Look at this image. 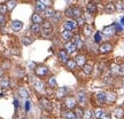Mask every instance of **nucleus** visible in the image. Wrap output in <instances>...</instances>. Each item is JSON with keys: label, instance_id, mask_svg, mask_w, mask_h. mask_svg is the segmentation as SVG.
Returning <instances> with one entry per match:
<instances>
[{"label": "nucleus", "instance_id": "obj_40", "mask_svg": "<svg viewBox=\"0 0 124 119\" xmlns=\"http://www.w3.org/2000/svg\"><path fill=\"white\" fill-rule=\"evenodd\" d=\"M31 42H32V39H31V38H29V37H23V38H22V44L23 45L28 46V45H30Z\"/></svg>", "mask_w": 124, "mask_h": 119}, {"label": "nucleus", "instance_id": "obj_34", "mask_svg": "<svg viewBox=\"0 0 124 119\" xmlns=\"http://www.w3.org/2000/svg\"><path fill=\"white\" fill-rule=\"evenodd\" d=\"M114 115H115L116 118H122V116H123V109L122 108H116L115 111H114Z\"/></svg>", "mask_w": 124, "mask_h": 119}, {"label": "nucleus", "instance_id": "obj_20", "mask_svg": "<svg viewBox=\"0 0 124 119\" xmlns=\"http://www.w3.org/2000/svg\"><path fill=\"white\" fill-rule=\"evenodd\" d=\"M43 15H44V17L46 18H53V16L55 15V12H54V9L52 7H47V8L45 9L44 12H43Z\"/></svg>", "mask_w": 124, "mask_h": 119}, {"label": "nucleus", "instance_id": "obj_5", "mask_svg": "<svg viewBox=\"0 0 124 119\" xmlns=\"http://www.w3.org/2000/svg\"><path fill=\"white\" fill-rule=\"evenodd\" d=\"M63 28H64V30H67V31H72L75 30L76 28H77V23H76V21L75 20H67L66 22L63 23Z\"/></svg>", "mask_w": 124, "mask_h": 119}, {"label": "nucleus", "instance_id": "obj_11", "mask_svg": "<svg viewBox=\"0 0 124 119\" xmlns=\"http://www.w3.org/2000/svg\"><path fill=\"white\" fill-rule=\"evenodd\" d=\"M75 63L77 66H79V68H83V66L86 64V56L83 55V54H79V55H77L75 58Z\"/></svg>", "mask_w": 124, "mask_h": 119}, {"label": "nucleus", "instance_id": "obj_22", "mask_svg": "<svg viewBox=\"0 0 124 119\" xmlns=\"http://www.w3.org/2000/svg\"><path fill=\"white\" fill-rule=\"evenodd\" d=\"M116 101V94L113 92H107L106 93V102L109 103H114Z\"/></svg>", "mask_w": 124, "mask_h": 119}, {"label": "nucleus", "instance_id": "obj_29", "mask_svg": "<svg viewBox=\"0 0 124 119\" xmlns=\"http://www.w3.org/2000/svg\"><path fill=\"white\" fill-rule=\"evenodd\" d=\"M66 65H67V69L70 71H75L76 68H77V65H76V63H75V60H69L66 63Z\"/></svg>", "mask_w": 124, "mask_h": 119}, {"label": "nucleus", "instance_id": "obj_39", "mask_svg": "<svg viewBox=\"0 0 124 119\" xmlns=\"http://www.w3.org/2000/svg\"><path fill=\"white\" fill-rule=\"evenodd\" d=\"M7 6H6V4H0V14L1 15H5V14L7 13Z\"/></svg>", "mask_w": 124, "mask_h": 119}, {"label": "nucleus", "instance_id": "obj_13", "mask_svg": "<svg viewBox=\"0 0 124 119\" xmlns=\"http://www.w3.org/2000/svg\"><path fill=\"white\" fill-rule=\"evenodd\" d=\"M103 35H106V37H111V35H115V27H114V24H111V25H108V27H106L105 29H103Z\"/></svg>", "mask_w": 124, "mask_h": 119}, {"label": "nucleus", "instance_id": "obj_7", "mask_svg": "<svg viewBox=\"0 0 124 119\" xmlns=\"http://www.w3.org/2000/svg\"><path fill=\"white\" fill-rule=\"evenodd\" d=\"M71 42L76 46V48H82L83 47V44H84V41H83V39H82V37H80L79 35H74V37H72V39H71Z\"/></svg>", "mask_w": 124, "mask_h": 119}, {"label": "nucleus", "instance_id": "obj_43", "mask_svg": "<svg viewBox=\"0 0 124 119\" xmlns=\"http://www.w3.org/2000/svg\"><path fill=\"white\" fill-rule=\"evenodd\" d=\"M8 86H9V81H8V79L4 78V79L1 80V87H4V88H7Z\"/></svg>", "mask_w": 124, "mask_h": 119}, {"label": "nucleus", "instance_id": "obj_14", "mask_svg": "<svg viewBox=\"0 0 124 119\" xmlns=\"http://www.w3.org/2000/svg\"><path fill=\"white\" fill-rule=\"evenodd\" d=\"M33 87H35V89L37 91V92H39V93H41V92H44L45 91V85L41 80L36 79L35 81H33Z\"/></svg>", "mask_w": 124, "mask_h": 119}, {"label": "nucleus", "instance_id": "obj_16", "mask_svg": "<svg viewBox=\"0 0 124 119\" xmlns=\"http://www.w3.org/2000/svg\"><path fill=\"white\" fill-rule=\"evenodd\" d=\"M67 92H68L67 87L58 88L55 92V96H56V98H64V97H67Z\"/></svg>", "mask_w": 124, "mask_h": 119}, {"label": "nucleus", "instance_id": "obj_30", "mask_svg": "<svg viewBox=\"0 0 124 119\" xmlns=\"http://www.w3.org/2000/svg\"><path fill=\"white\" fill-rule=\"evenodd\" d=\"M75 116L76 118H83V115H84V110H83V108L82 106H76L75 108Z\"/></svg>", "mask_w": 124, "mask_h": 119}, {"label": "nucleus", "instance_id": "obj_6", "mask_svg": "<svg viewBox=\"0 0 124 119\" xmlns=\"http://www.w3.org/2000/svg\"><path fill=\"white\" fill-rule=\"evenodd\" d=\"M94 98H95V101H97L98 104H105L106 103V93L103 92H99V93H95L94 94Z\"/></svg>", "mask_w": 124, "mask_h": 119}, {"label": "nucleus", "instance_id": "obj_19", "mask_svg": "<svg viewBox=\"0 0 124 119\" xmlns=\"http://www.w3.org/2000/svg\"><path fill=\"white\" fill-rule=\"evenodd\" d=\"M61 37H62V39L67 40V41H71L72 37H74V32H71V31H67V30H63V31L61 32Z\"/></svg>", "mask_w": 124, "mask_h": 119}, {"label": "nucleus", "instance_id": "obj_38", "mask_svg": "<svg viewBox=\"0 0 124 119\" xmlns=\"http://www.w3.org/2000/svg\"><path fill=\"white\" fill-rule=\"evenodd\" d=\"M76 23H77V27H84L85 24V18L82 16V17H79V18H77L76 20Z\"/></svg>", "mask_w": 124, "mask_h": 119}, {"label": "nucleus", "instance_id": "obj_17", "mask_svg": "<svg viewBox=\"0 0 124 119\" xmlns=\"http://www.w3.org/2000/svg\"><path fill=\"white\" fill-rule=\"evenodd\" d=\"M23 28V22L22 21H18V20H15V21H13L12 22V29H13V31H15V32H18V31H21Z\"/></svg>", "mask_w": 124, "mask_h": 119}, {"label": "nucleus", "instance_id": "obj_45", "mask_svg": "<svg viewBox=\"0 0 124 119\" xmlns=\"http://www.w3.org/2000/svg\"><path fill=\"white\" fill-rule=\"evenodd\" d=\"M114 27H115V30L118 31V32H122V31H123V27L121 25L120 23H114Z\"/></svg>", "mask_w": 124, "mask_h": 119}, {"label": "nucleus", "instance_id": "obj_50", "mask_svg": "<svg viewBox=\"0 0 124 119\" xmlns=\"http://www.w3.org/2000/svg\"><path fill=\"white\" fill-rule=\"evenodd\" d=\"M14 106H15V109H17V108H18V101H17V98H15V100H14Z\"/></svg>", "mask_w": 124, "mask_h": 119}, {"label": "nucleus", "instance_id": "obj_15", "mask_svg": "<svg viewBox=\"0 0 124 119\" xmlns=\"http://www.w3.org/2000/svg\"><path fill=\"white\" fill-rule=\"evenodd\" d=\"M31 20H32V24H39V25H41L43 22H44L43 16H41L40 14H38V13L33 14V15H32V17H31Z\"/></svg>", "mask_w": 124, "mask_h": 119}, {"label": "nucleus", "instance_id": "obj_35", "mask_svg": "<svg viewBox=\"0 0 124 119\" xmlns=\"http://www.w3.org/2000/svg\"><path fill=\"white\" fill-rule=\"evenodd\" d=\"M83 118H84V119H92L93 118V112L91 110H84Z\"/></svg>", "mask_w": 124, "mask_h": 119}, {"label": "nucleus", "instance_id": "obj_9", "mask_svg": "<svg viewBox=\"0 0 124 119\" xmlns=\"http://www.w3.org/2000/svg\"><path fill=\"white\" fill-rule=\"evenodd\" d=\"M77 101H78L80 106L86 105V103H87V96H86V94L84 92H78V94H77Z\"/></svg>", "mask_w": 124, "mask_h": 119}, {"label": "nucleus", "instance_id": "obj_21", "mask_svg": "<svg viewBox=\"0 0 124 119\" xmlns=\"http://www.w3.org/2000/svg\"><path fill=\"white\" fill-rule=\"evenodd\" d=\"M83 32H84V35H87V37L92 35V33H93V25L92 24H85L84 27H83Z\"/></svg>", "mask_w": 124, "mask_h": 119}, {"label": "nucleus", "instance_id": "obj_25", "mask_svg": "<svg viewBox=\"0 0 124 119\" xmlns=\"http://www.w3.org/2000/svg\"><path fill=\"white\" fill-rule=\"evenodd\" d=\"M40 33H41V35L44 38H51L52 35H53V30L52 29H41Z\"/></svg>", "mask_w": 124, "mask_h": 119}, {"label": "nucleus", "instance_id": "obj_26", "mask_svg": "<svg viewBox=\"0 0 124 119\" xmlns=\"http://www.w3.org/2000/svg\"><path fill=\"white\" fill-rule=\"evenodd\" d=\"M103 115H105V111H103V109H101V108H95V110L93 111V116L97 119H100Z\"/></svg>", "mask_w": 124, "mask_h": 119}, {"label": "nucleus", "instance_id": "obj_32", "mask_svg": "<svg viewBox=\"0 0 124 119\" xmlns=\"http://www.w3.org/2000/svg\"><path fill=\"white\" fill-rule=\"evenodd\" d=\"M30 30L32 33H39L40 31H41V27H40L39 24H32L30 27Z\"/></svg>", "mask_w": 124, "mask_h": 119}, {"label": "nucleus", "instance_id": "obj_4", "mask_svg": "<svg viewBox=\"0 0 124 119\" xmlns=\"http://www.w3.org/2000/svg\"><path fill=\"white\" fill-rule=\"evenodd\" d=\"M35 73L37 77H39V78H43L48 73V68L45 65H38L35 68Z\"/></svg>", "mask_w": 124, "mask_h": 119}, {"label": "nucleus", "instance_id": "obj_24", "mask_svg": "<svg viewBox=\"0 0 124 119\" xmlns=\"http://www.w3.org/2000/svg\"><path fill=\"white\" fill-rule=\"evenodd\" d=\"M105 10H106L108 14H113L116 10L115 5L113 4V2H108V4H106V6H105Z\"/></svg>", "mask_w": 124, "mask_h": 119}, {"label": "nucleus", "instance_id": "obj_28", "mask_svg": "<svg viewBox=\"0 0 124 119\" xmlns=\"http://www.w3.org/2000/svg\"><path fill=\"white\" fill-rule=\"evenodd\" d=\"M46 8H47V7L45 6V4L43 2V1H37V2H36V10H37V12L43 13Z\"/></svg>", "mask_w": 124, "mask_h": 119}, {"label": "nucleus", "instance_id": "obj_8", "mask_svg": "<svg viewBox=\"0 0 124 119\" xmlns=\"http://www.w3.org/2000/svg\"><path fill=\"white\" fill-rule=\"evenodd\" d=\"M58 57H59V60H60V62L66 64L67 62L69 61V54L67 53L64 49H60L58 52Z\"/></svg>", "mask_w": 124, "mask_h": 119}, {"label": "nucleus", "instance_id": "obj_37", "mask_svg": "<svg viewBox=\"0 0 124 119\" xmlns=\"http://www.w3.org/2000/svg\"><path fill=\"white\" fill-rule=\"evenodd\" d=\"M6 6H7V9H8V10H12V9H14L15 6H16V1H8V2L6 4Z\"/></svg>", "mask_w": 124, "mask_h": 119}, {"label": "nucleus", "instance_id": "obj_33", "mask_svg": "<svg viewBox=\"0 0 124 119\" xmlns=\"http://www.w3.org/2000/svg\"><path fill=\"white\" fill-rule=\"evenodd\" d=\"M18 94H20V96L23 97V98H28V97H29V92H28L25 88H23V87H21V88L18 89Z\"/></svg>", "mask_w": 124, "mask_h": 119}, {"label": "nucleus", "instance_id": "obj_36", "mask_svg": "<svg viewBox=\"0 0 124 119\" xmlns=\"http://www.w3.org/2000/svg\"><path fill=\"white\" fill-rule=\"evenodd\" d=\"M115 5V8H116V10H120V12H122L124 9V2H122V1H117L116 4H114Z\"/></svg>", "mask_w": 124, "mask_h": 119}, {"label": "nucleus", "instance_id": "obj_3", "mask_svg": "<svg viewBox=\"0 0 124 119\" xmlns=\"http://www.w3.org/2000/svg\"><path fill=\"white\" fill-rule=\"evenodd\" d=\"M64 105L67 106L68 110L75 109L76 106H77V100L74 96H67L66 100H64Z\"/></svg>", "mask_w": 124, "mask_h": 119}, {"label": "nucleus", "instance_id": "obj_10", "mask_svg": "<svg viewBox=\"0 0 124 119\" xmlns=\"http://www.w3.org/2000/svg\"><path fill=\"white\" fill-rule=\"evenodd\" d=\"M111 49H113L111 44H109V42H105V44L100 45V47L98 48V50H99V53H101V54H107V53H109Z\"/></svg>", "mask_w": 124, "mask_h": 119}, {"label": "nucleus", "instance_id": "obj_52", "mask_svg": "<svg viewBox=\"0 0 124 119\" xmlns=\"http://www.w3.org/2000/svg\"><path fill=\"white\" fill-rule=\"evenodd\" d=\"M0 76H2V71L0 70Z\"/></svg>", "mask_w": 124, "mask_h": 119}, {"label": "nucleus", "instance_id": "obj_48", "mask_svg": "<svg viewBox=\"0 0 124 119\" xmlns=\"http://www.w3.org/2000/svg\"><path fill=\"white\" fill-rule=\"evenodd\" d=\"M100 119H111V116L109 115V113H105Z\"/></svg>", "mask_w": 124, "mask_h": 119}, {"label": "nucleus", "instance_id": "obj_41", "mask_svg": "<svg viewBox=\"0 0 124 119\" xmlns=\"http://www.w3.org/2000/svg\"><path fill=\"white\" fill-rule=\"evenodd\" d=\"M40 27H43V29H52V23L49 21H44Z\"/></svg>", "mask_w": 124, "mask_h": 119}, {"label": "nucleus", "instance_id": "obj_18", "mask_svg": "<svg viewBox=\"0 0 124 119\" xmlns=\"http://www.w3.org/2000/svg\"><path fill=\"white\" fill-rule=\"evenodd\" d=\"M62 117L64 119H76L75 112L72 110H68V109L62 111Z\"/></svg>", "mask_w": 124, "mask_h": 119}, {"label": "nucleus", "instance_id": "obj_51", "mask_svg": "<svg viewBox=\"0 0 124 119\" xmlns=\"http://www.w3.org/2000/svg\"><path fill=\"white\" fill-rule=\"evenodd\" d=\"M121 25L124 27V16H122V18H121Z\"/></svg>", "mask_w": 124, "mask_h": 119}, {"label": "nucleus", "instance_id": "obj_31", "mask_svg": "<svg viewBox=\"0 0 124 119\" xmlns=\"http://www.w3.org/2000/svg\"><path fill=\"white\" fill-rule=\"evenodd\" d=\"M48 86H49V88H52V89L58 88V83H56L55 77H51V78H48Z\"/></svg>", "mask_w": 124, "mask_h": 119}, {"label": "nucleus", "instance_id": "obj_44", "mask_svg": "<svg viewBox=\"0 0 124 119\" xmlns=\"http://www.w3.org/2000/svg\"><path fill=\"white\" fill-rule=\"evenodd\" d=\"M24 109H25V111H30V109H31V102L29 101V100H27L25 101V104H24Z\"/></svg>", "mask_w": 124, "mask_h": 119}, {"label": "nucleus", "instance_id": "obj_42", "mask_svg": "<svg viewBox=\"0 0 124 119\" xmlns=\"http://www.w3.org/2000/svg\"><path fill=\"white\" fill-rule=\"evenodd\" d=\"M94 41L95 42H100L101 41V33L100 32H95L94 33Z\"/></svg>", "mask_w": 124, "mask_h": 119}, {"label": "nucleus", "instance_id": "obj_2", "mask_svg": "<svg viewBox=\"0 0 124 119\" xmlns=\"http://www.w3.org/2000/svg\"><path fill=\"white\" fill-rule=\"evenodd\" d=\"M39 104L40 106H41V109L45 111H47V112H49V111H52V109H53V105H52V102L49 101L48 98H46V97H41L39 100Z\"/></svg>", "mask_w": 124, "mask_h": 119}, {"label": "nucleus", "instance_id": "obj_1", "mask_svg": "<svg viewBox=\"0 0 124 119\" xmlns=\"http://www.w3.org/2000/svg\"><path fill=\"white\" fill-rule=\"evenodd\" d=\"M66 14L69 17H71V20L72 18L77 20V18L83 16V9L80 8V7H69V8H67Z\"/></svg>", "mask_w": 124, "mask_h": 119}, {"label": "nucleus", "instance_id": "obj_46", "mask_svg": "<svg viewBox=\"0 0 124 119\" xmlns=\"http://www.w3.org/2000/svg\"><path fill=\"white\" fill-rule=\"evenodd\" d=\"M5 24H6V17H5V15L0 14V25H5Z\"/></svg>", "mask_w": 124, "mask_h": 119}, {"label": "nucleus", "instance_id": "obj_12", "mask_svg": "<svg viewBox=\"0 0 124 119\" xmlns=\"http://www.w3.org/2000/svg\"><path fill=\"white\" fill-rule=\"evenodd\" d=\"M64 50H66L68 54H72L77 50V48H76V46L72 44L71 41H66V42H64Z\"/></svg>", "mask_w": 124, "mask_h": 119}, {"label": "nucleus", "instance_id": "obj_47", "mask_svg": "<svg viewBox=\"0 0 124 119\" xmlns=\"http://www.w3.org/2000/svg\"><path fill=\"white\" fill-rule=\"evenodd\" d=\"M110 81H111V77H110V76H107V77H105V78H103V83H105V84H109Z\"/></svg>", "mask_w": 124, "mask_h": 119}, {"label": "nucleus", "instance_id": "obj_49", "mask_svg": "<svg viewBox=\"0 0 124 119\" xmlns=\"http://www.w3.org/2000/svg\"><path fill=\"white\" fill-rule=\"evenodd\" d=\"M45 92H46V94H47V95H51V94H53V91H52V88H46L45 89Z\"/></svg>", "mask_w": 124, "mask_h": 119}, {"label": "nucleus", "instance_id": "obj_23", "mask_svg": "<svg viewBox=\"0 0 124 119\" xmlns=\"http://www.w3.org/2000/svg\"><path fill=\"white\" fill-rule=\"evenodd\" d=\"M86 8H87V10H89L91 14H95L98 10V7L97 5L94 4V2H87V5H86Z\"/></svg>", "mask_w": 124, "mask_h": 119}, {"label": "nucleus", "instance_id": "obj_27", "mask_svg": "<svg viewBox=\"0 0 124 119\" xmlns=\"http://www.w3.org/2000/svg\"><path fill=\"white\" fill-rule=\"evenodd\" d=\"M83 72H84L85 75H91L93 71V65L92 64H90V63H86L84 66H83Z\"/></svg>", "mask_w": 124, "mask_h": 119}]
</instances>
